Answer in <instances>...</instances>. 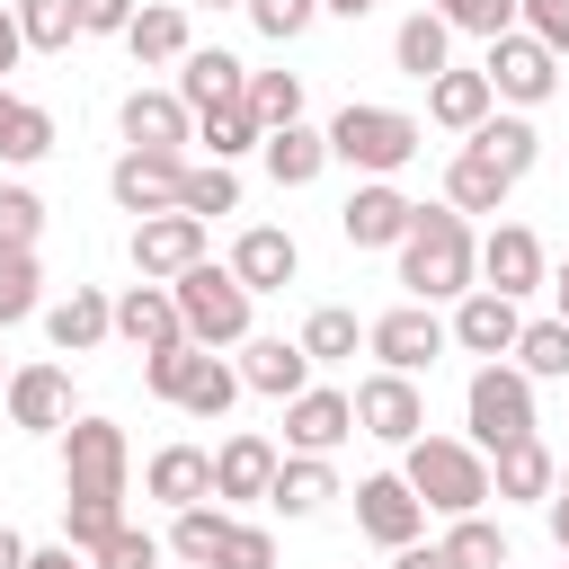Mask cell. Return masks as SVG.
<instances>
[{
  "instance_id": "1",
  "label": "cell",
  "mask_w": 569,
  "mask_h": 569,
  "mask_svg": "<svg viewBox=\"0 0 569 569\" xmlns=\"http://www.w3.org/2000/svg\"><path fill=\"white\" fill-rule=\"evenodd\" d=\"M471 276H480L471 222H462L453 204H418L409 231H400V284H409V302H427V311H436V302H462Z\"/></svg>"
},
{
  "instance_id": "46",
  "label": "cell",
  "mask_w": 569,
  "mask_h": 569,
  "mask_svg": "<svg viewBox=\"0 0 569 569\" xmlns=\"http://www.w3.org/2000/svg\"><path fill=\"white\" fill-rule=\"evenodd\" d=\"M116 525H124V498H62V542L71 551H98Z\"/></svg>"
},
{
  "instance_id": "2",
  "label": "cell",
  "mask_w": 569,
  "mask_h": 569,
  "mask_svg": "<svg viewBox=\"0 0 569 569\" xmlns=\"http://www.w3.org/2000/svg\"><path fill=\"white\" fill-rule=\"evenodd\" d=\"M400 480H409V498L427 507V516H480L489 507V453H471L462 436H418V445H400Z\"/></svg>"
},
{
  "instance_id": "37",
  "label": "cell",
  "mask_w": 569,
  "mask_h": 569,
  "mask_svg": "<svg viewBox=\"0 0 569 569\" xmlns=\"http://www.w3.org/2000/svg\"><path fill=\"white\" fill-rule=\"evenodd\" d=\"M196 142H204V160H240V151H258L267 142V124L249 116V98H231V107H213V116H196Z\"/></svg>"
},
{
  "instance_id": "20",
  "label": "cell",
  "mask_w": 569,
  "mask_h": 569,
  "mask_svg": "<svg viewBox=\"0 0 569 569\" xmlns=\"http://www.w3.org/2000/svg\"><path fill=\"white\" fill-rule=\"evenodd\" d=\"M542 240L525 231V222H498L489 240H480V276H489V293H507V302H525V293H542Z\"/></svg>"
},
{
  "instance_id": "9",
  "label": "cell",
  "mask_w": 569,
  "mask_h": 569,
  "mask_svg": "<svg viewBox=\"0 0 569 569\" xmlns=\"http://www.w3.org/2000/svg\"><path fill=\"white\" fill-rule=\"evenodd\" d=\"M178 178H187V151H116L107 196H116V213L151 222V213H178Z\"/></svg>"
},
{
  "instance_id": "29",
  "label": "cell",
  "mask_w": 569,
  "mask_h": 569,
  "mask_svg": "<svg viewBox=\"0 0 569 569\" xmlns=\"http://www.w3.org/2000/svg\"><path fill=\"white\" fill-rule=\"evenodd\" d=\"M391 62H400L409 80H436V71H453V27H445L436 9H409V18L391 27Z\"/></svg>"
},
{
  "instance_id": "43",
  "label": "cell",
  "mask_w": 569,
  "mask_h": 569,
  "mask_svg": "<svg viewBox=\"0 0 569 569\" xmlns=\"http://www.w3.org/2000/svg\"><path fill=\"white\" fill-rule=\"evenodd\" d=\"M9 9H18L27 53H71V36H80V9L71 0H9Z\"/></svg>"
},
{
  "instance_id": "7",
  "label": "cell",
  "mask_w": 569,
  "mask_h": 569,
  "mask_svg": "<svg viewBox=\"0 0 569 569\" xmlns=\"http://www.w3.org/2000/svg\"><path fill=\"white\" fill-rule=\"evenodd\" d=\"M480 80H489V98H507L516 116H533V107L560 89V53H542L525 27H507V36H489V62H480Z\"/></svg>"
},
{
  "instance_id": "62",
  "label": "cell",
  "mask_w": 569,
  "mask_h": 569,
  "mask_svg": "<svg viewBox=\"0 0 569 569\" xmlns=\"http://www.w3.org/2000/svg\"><path fill=\"white\" fill-rule=\"evenodd\" d=\"M196 9H249V0H196Z\"/></svg>"
},
{
  "instance_id": "36",
  "label": "cell",
  "mask_w": 569,
  "mask_h": 569,
  "mask_svg": "<svg viewBox=\"0 0 569 569\" xmlns=\"http://www.w3.org/2000/svg\"><path fill=\"white\" fill-rule=\"evenodd\" d=\"M507 365H516L525 382H569V320H525Z\"/></svg>"
},
{
  "instance_id": "48",
  "label": "cell",
  "mask_w": 569,
  "mask_h": 569,
  "mask_svg": "<svg viewBox=\"0 0 569 569\" xmlns=\"http://www.w3.org/2000/svg\"><path fill=\"white\" fill-rule=\"evenodd\" d=\"M436 18H445L453 36H480V44H489V36L516 27V0H436Z\"/></svg>"
},
{
  "instance_id": "54",
  "label": "cell",
  "mask_w": 569,
  "mask_h": 569,
  "mask_svg": "<svg viewBox=\"0 0 569 569\" xmlns=\"http://www.w3.org/2000/svg\"><path fill=\"white\" fill-rule=\"evenodd\" d=\"M18 53H27V36H18V9L0 0V71H18Z\"/></svg>"
},
{
  "instance_id": "10",
  "label": "cell",
  "mask_w": 569,
  "mask_h": 569,
  "mask_svg": "<svg viewBox=\"0 0 569 569\" xmlns=\"http://www.w3.org/2000/svg\"><path fill=\"white\" fill-rule=\"evenodd\" d=\"M365 347L382 356V373H409V382H418V373H427V365H436L453 338H445V320H436L427 302H400V311L365 320Z\"/></svg>"
},
{
  "instance_id": "60",
  "label": "cell",
  "mask_w": 569,
  "mask_h": 569,
  "mask_svg": "<svg viewBox=\"0 0 569 569\" xmlns=\"http://www.w3.org/2000/svg\"><path fill=\"white\" fill-rule=\"evenodd\" d=\"M551 302H560L551 320H569V258H560V276H551Z\"/></svg>"
},
{
  "instance_id": "56",
  "label": "cell",
  "mask_w": 569,
  "mask_h": 569,
  "mask_svg": "<svg viewBox=\"0 0 569 569\" xmlns=\"http://www.w3.org/2000/svg\"><path fill=\"white\" fill-rule=\"evenodd\" d=\"M391 569H445V551L436 542H409V551H391Z\"/></svg>"
},
{
  "instance_id": "58",
  "label": "cell",
  "mask_w": 569,
  "mask_h": 569,
  "mask_svg": "<svg viewBox=\"0 0 569 569\" xmlns=\"http://www.w3.org/2000/svg\"><path fill=\"white\" fill-rule=\"evenodd\" d=\"M0 569H27V533L18 525H0Z\"/></svg>"
},
{
  "instance_id": "25",
  "label": "cell",
  "mask_w": 569,
  "mask_h": 569,
  "mask_svg": "<svg viewBox=\"0 0 569 569\" xmlns=\"http://www.w3.org/2000/svg\"><path fill=\"white\" fill-rule=\"evenodd\" d=\"M116 338H124V347H142V356L178 347L187 329H178V302H169V284H124V293H116Z\"/></svg>"
},
{
  "instance_id": "47",
  "label": "cell",
  "mask_w": 569,
  "mask_h": 569,
  "mask_svg": "<svg viewBox=\"0 0 569 569\" xmlns=\"http://www.w3.org/2000/svg\"><path fill=\"white\" fill-rule=\"evenodd\" d=\"M213 569H276V533L267 525H222V542H213Z\"/></svg>"
},
{
  "instance_id": "63",
  "label": "cell",
  "mask_w": 569,
  "mask_h": 569,
  "mask_svg": "<svg viewBox=\"0 0 569 569\" xmlns=\"http://www.w3.org/2000/svg\"><path fill=\"white\" fill-rule=\"evenodd\" d=\"M0 391H9V365H0Z\"/></svg>"
},
{
  "instance_id": "12",
  "label": "cell",
  "mask_w": 569,
  "mask_h": 569,
  "mask_svg": "<svg viewBox=\"0 0 569 569\" xmlns=\"http://www.w3.org/2000/svg\"><path fill=\"white\" fill-rule=\"evenodd\" d=\"M516 329H525V311H516L507 293H489V284H471V293L453 302V320H445V338H453L462 356H480V365H507V356H516Z\"/></svg>"
},
{
  "instance_id": "55",
  "label": "cell",
  "mask_w": 569,
  "mask_h": 569,
  "mask_svg": "<svg viewBox=\"0 0 569 569\" xmlns=\"http://www.w3.org/2000/svg\"><path fill=\"white\" fill-rule=\"evenodd\" d=\"M542 525H551V542H560V560H569V498H542Z\"/></svg>"
},
{
  "instance_id": "39",
  "label": "cell",
  "mask_w": 569,
  "mask_h": 569,
  "mask_svg": "<svg viewBox=\"0 0 569 569\" xmlns=\"http://www.w3.org/2000/svg\"><path fill=\"white\" fill-rule=\"evenodd\" d=\"M293 347H302L311 365H347V356L365 347V320H356L347 302H320V311L302 320V338H293Z\"/></svg>"
},
{
  "instance_id": "13",
  "label": "cell",
  "mask_w": 569,
  "mask_h": 569,
  "mask_svg": "<svg viewBox=\"0 0 569 569\" xmlns=\"http://www.w3.org/2000/svg\"><path fill=\"white\" fill-rule=\"evenodd\" d=\"M356 533H365V542H382V551H409V542L427 533V507L409 498V480H400V471L356 480Z\"/></svg>"
},
{
  "instance_id": "14",
  "label": "cell",
  "mask_w": 569,
  "mask_h": 569,
  "mask_svg": "<svg viewBox=\"0 0 569 569\" xmlns=\"http://www.w3.org/2000/svg\"><path fill=\"white\" fill-rule=\"evenodd\" d=\"M196 258H204V222H196V213H151V222H133V276H142V284H178Z\"/></svg>"
},
{
  "instance_id": "57",
  "label": "cell",
  "mask_w": 569,
  "mask_h": 569,
  "mask_svg": "<svg viewBox=\"0 0 569 569\" xmlns=\"http://www.w3.org/2000/svg\"><path fill=\"white\" fill-rule=\"evenodd\" d=\"M27 569H80V551L71 542H44V551H27Z\"/></svg>"
},
{
  "instance_id": "22",
  "label": "cell",
  "mask_w": 569,
  "mask_h": 569,
  "mask_svg": "<svg viewBox=\"0 0 569 569\" xmlns=\"http://www.w3.org/2000/svg\"><path fill=\"white\" fill-rule=\"evenodd\" d=\"M44 338H53L62 356H89V347L116 338V302H107L98 284H71L62 302H44Z\"/></svg>"
},
{
  "instance_id": "32",
  "label": "cell",
  "mask_w": 569,
  "mask_h": 569,
  "mask_svg": "<svg viewBox=\"0 0 569 569\" xmlns=\"http://www.w3.org/2000/svg\"><path fill=\"white\" fill-rule=\"evenodd\" d=\"M507 196H516V178H498L480 151H453L445 160V204L471 222V213H507Z\"/></svg>"
},
{
  "instance_id": "42",
  "label": "cell",
  "mask_w": 569,
  "mask_h": 569,
  "mask_svg": "<svg viewBox=\"0 0 569 569\" xmlns=\"http://www.w3.org/2000/svg\"><path fill=\"white\" fill-rule=\"evenodd\" d=\"M44 311V267H36V249H0V329H18V320H36Z\"/></svg>"
},
{
  "instance_id": "40",
  "label": "cell",
  "mask_w": 569,
  "mask_h": 569,
  "mask_svg": "<svg viewBox=\"0 0 569 569\" xmlns=\"http://www.w3.org/2000/svg\"><path fill=\"white\" fill-rule=\"evenodd\" d=\"M222 525H231V507H222V498H204V507H178V516H169V560H187V569H213V542H222Z\"/></svg>"
},
{
  "instance_id": "4",
  "label": "cell",
  "mask_w": 569,
  "mask_h": 569,
  "mask_svg": "<svg viewBox=\"0 0 569 569\" xmlns=\"http://www.w3.org/2000/svg\"><path fill=\"white\" fill-rule=\"evenodd\" d=\"M169 302H178V329H187V347H204V356H222V347H240L249 338V293H240V276L231 267H213V258H196L178 284H169Z\"/></svg>"
},
{
  "instance_id": "28",
  "label": "cell",
  "mask_w": 569,
  "mask_h": 569,
  "mask_svg": "<svg viewBox=\"0 0 569 569\" xmlns=\"http://www.w3.org/2000/svg\"><path fill=\"white\" fill-rule=\"evenodd\" d=\"M329 498H338V471H329L320 453H284V462H276V480H267V507H276V516H293V525H302V516H320Z\"/></svg>"
},
{
  "instance_id": "38",
  "label": "cell",
  "mask_w": 569,
  "mask_h": 569,
  "mask_svg": "<svg viewBox=\"0 0 569 569\" xmlns=\"http://www.w3.org/2000/svg\"><path fill=\"white\" fill-rule=\"evenodd\" d=\"M178 213H196V222L240 213V169H222V160H187V178H178Z\"/></svg>"
},
{
  "instance_id": "6",
  "label": "cell",
  "mask_w": 569,
  "mask_h": 569,
  "mask_svg": "<svg viewBox=\"0 0 569 569\" xmlns=\"http://www.w3.org/2000/svg\"><path fill=\"white\" fill-rule=\"evenodd\" d=\"M462 418H471V453H498V445H516V436H533V382L516 373V365H480L471 373V391H462Z\"/></svg>"
},
{
  "instance_id": "45",
  "label": "cell",
  "mask_w": 569,
  "mask_h": 569,
  "mask_svg": "<svg viewBox=\"0 0 569 569\" xmlns=\"http://www.w3.org/2000/svg\"><path fill=\"white\" fill-rule=\"evenodd\" d=\"M89 569H169V542H160V533H142V525L124 516V525L89 551Z\"/></svg>"
},
{
  "instance_id": "3",
  "label": "cell",
  "mask_w": 569,
  "mask_h": 569,
  "mask_svg": "<svg viewBox=\"0 0 569 569\" xmlns=\"http://www.w3.org/2000/svg\"><path fill=\"white\" fill-rule=\"evenodd\" d=\"M320 133H329V160H347L356 178H391V169H409V160H418V142H427V133H418V116L373 107V98H347Z\"/></svg>"
},
{
  "instance_id": "61",
  "label": "cell",
  "mask_w": 569,
  "mask_h": 569,
  "mask_svg": "<svg viewBox=\"0 0 569 569\" xmlns=\"http://www.w3.org/2000/svg\"><path fill=\"white\" fill-rule=\"evenodd\" d=\"M551 498H569V462H560V480H551Z\"/></svg>"
},
{
  "instance_id": "41",
  "label": "cell",
  "mask_w": 569,
  "mask_h": 569,
  "mask_svg": "<svg viewBox=\"0 0 569 569\" xmlns=\"http://www.w3.org/2000/svg\"><path fill=\"white\" fill-rule=\"evenodd\" d=\"M231 400H240V373H231L222 356H196V373H187L178 409H187V418H204V427H222V418H231Z\"/></svg>"
},
{
  "instance_id": "23",
  "label": "cell",
  "mask_w": 569,
  "mask_h": 569,
  "mask_svg": "<svg viewBox=\"0 0 569 569\" xmlns=\"http://www.w3.org/2000/svg\"><path fill=\"white\" fill-rule=\"evenodd\" d=\"M142 489H151L169 516H178V507H204V498H213V453H204V445H160V453L142 462Z\"/></svg>"
},
{
  "instance_id": "30",
  "label": "cell",
  "mask_w": 569,
  "mask_h": 569,
  "mask_svg": "<svg viewBox=\"0 0 569 569\" xmlns=\"http://www.w3.org/2000/svg\"><path fill=\"white\" fill-rule=\"evenodd\" d=\"M462 151H480L498 178H525V169L542 160V133H533V116H516V107H507V116H489V124H480Z\"/></svg>"
},
{
  "instance_id": "52",
  "label": "cell",
  "mask_w": 569,
  "mask_h": 569,
  "mask_svg": "<svg viewBox=\"0 0 569 569\" xmlns=\"http://www.w3.org/2000/svg\"><path fill=\"white\" fill-rule=\"evenodd\" d=\"M516 27H525L542 53H569V0H516Z\"/></svg>"
},
{
  "instance_id": "35",
  "label": "cell",
  "mask_w": 569,
  "mask_h": 569,
  "mask_svg": "<svg viewBox=\"0 0 569 569\" xmlns=\"http://www.w3.org/2000/svg\"><path fill=\"white\" fill-rule=\"evenodd\" d=\"M436 551H445V569H516V551H507V533L489 516H453Z\"/></svg>"
},
{
  "instance_id": "34",
  "label": "cell",
  "mask_w": 569,
  "mask_h": 569,
  "mask_svg": "<svg viewBox=\"0 0 569 569\" xmlns=\"http://www.w3.org/2000/svg\"><path fill=\"white\" fill-rule=\"evenodd\" d=\"M124 53H133V62H178V53H187V9H178V0H151V9H133V27H124Z\"/></svg>"
},
{
  "instance_id": "59",
  "label": "cell",
  "mask_w": 569,
  "mask_h": 569,
  "mask_svg": "<svg viewBox=\"0 0 569 569\" xmlns=\"http://www.w3.org/2000/svg\"><path fill=\"white\" fill-rule=\"evenodd\" d=\"M382 0H320V18H373Z\"/></svg>"
},
{
  "instance_id": "31",
  "label": "cell",
  "mask_w": 569,
  "mask_h": 569,
  "mask_svg": "<svg viewBox=\"0 0 569 569\" xmlns=\"http://www.w3.org/2000/svg\"><path fill=\"white\" fill-rule=\"evenodd\" d=\"M258 160H267L276 187H311V178L329 169V133H311V124H276V133L258 142Z\"/></svg>"
},
{
  "instance_id": "21",
  "label": "cell",
  "mask_w": 569,
  "mask_h": 569,
  "mask_svg": "<svg viewBox=\"0 0 569 569\" xmlns=\"http://www.w3.org/2000/svg\"><path fill=\"white\" fill-rule=\"evenodd\" d=\"M240 391H258V400H293V391H311V356L293 347V338H240Z\"/></svg>"
},
{
  "instance_id": "8",
  "label": "cell",
  "mask_w": 569,
  "mask_h": 569,
  "mask_svg": "<svg viewBox=\"0 0 569 569\" xmlns=\"http://www.w3.org/2000/svg\"><path fill=\"white\" fill-rule=\"evenodd\" d=\"M0 418H9V427H27V436H62V427L80 418V409H71V373H62L53 356H36V365H9Z\"/></svg>"
},
{
  "instance_id": "49",
  "label": "cell",
  "mask_w": 569,
  "mask_h": 569,
  "mask_svg": "<svg viewBox=\"0 0 569 569\" xmlns=\"http://www.w3.org/2000/svg\"><path fill=\"white\" fill-rule=\"evenodd\" d=\"M196 356H204V347H187V338H178V347H160V356H142V391L178 409V391H187V373H196Z\"/></svg>"
},
{
  "instance_id": "11",
  "label": "cell",
  "mask_w": 569,
  "mask_h": 569,
  "mask_svg": "<svg viewBox=\"0 0 569 569\" xmlns=\"http://www.w3.org/2000/svg\"><path fill=\"white\" fill-rule=\"evenodd\" d=\"M347 400H356V427H365L373 445H418V436H427V391H418L409 373H365Z\"/></svg>"
},
{
  "instance_id": "51",
  "label": "cell",
  "mask_w": 569,
  "mask_h": 569,
  "mask_svg": "<svg viewBox=\"0 0 569 569\" xmlns=\"http://www.w3.org/2000/svg\"><path fill=\"white\" fill-rule=\"evenodd\" d=\"M311 18H320V0H249V27H258L267 44H293V36H311Z\"/></svg>"
},
{
  "instance_id": "19",
  "label": "cell",
  "mask_w": 569,
  "mask_h": 569,
  "mask_svg": "<svg viewBox=\"0 0 569 569\" xmlns=\"http://www.w3.org/2000/svg\"><path fill=\"white\" fill-rule=\"evenodd\" d=\"M116 124H124V151H187L196 142V116L178 107V89H124Z\"/></svg>"
},
{
  "instance_id": "64",
  "label": "cell",
  "mask_w": 569,
  "mask_h": 569,
  "mask_svg": "<svg viewBox=\"0 0 569 569\" xmlns=\"http://www.w3.org/2000/svg\"><path fill=\"white\" fill-rule=\"evenodd\" d=\"M178 569H187V560H178Z\"/></svg>"
},
{
  "instance_id": "18",
  "label": "cell",
  "mask_w": 569,
  "mask_h": 569,
  "mask_svg": "<svg viewBox=\"0 0 569 569\" xmlns=\"http://www.w3.org/2000/svg\"><path fill=\"white\" fill-rule=\"evenodd\" d=\"M231 98H249V62L222 53V44H187V53H178V107H187V116H213V107H231Z\"/></svg>"
},
{
  "instance_id": "53",
  "label": "cell",
  "mask_w": 569,
  "mask_h": 569,
  "mask_svg": "<svg viewBox=\"0 0 569 569\" xmlns=\"http://www.w3.org/2000/svg\"><path fill=\"white\" fill-rule=\"evenodd\" d=\"M71 9H80V36H124L142 0H71Z\"/></svg>"
},
{
  "instance_id": "24",
  "label": "cell",
  "mask_w": 569,
  "mask_h": 569,
  "mask_svg": "<svg viewBox=\"0 0 569 569\" xmlns=\"http://www.w3.org/2000/svg\"><path fill=\"white\" fill-rule=\"evenodd\" d=\"M276 462H284V453H276V445H267L258 427L222 436V445H213V498H222V507H231V498H267Z\"/></svg>"
},
{
  "instance_id": "50",
  "label": "cell",
  "mask_w": 569,
  "mask_h": 569,
  "mask_svg": "<svg viewBox=\"0 0 569 569\" xmlns=\"http://www.w3.org/2000/svg\"><path fill=\"white\" fill-rule=\"evenodd\" d=\"M44 231V196L36 187H0V249H36Z\"/></svg>"
},
{
  "instance_id": "15",
  "label": "cell",
  "mask_w": 569,
  "mask_h": 569,
  "mask_svg": "<svg viewBox=\"0 0 569 569\" xmlns=\"http://www.w3.org/2000/svg\"><path fill=\"white\" fill-rule=\"evenodd\" d=\"M231 276H240V293L258 302V293H284L293 276H302V240L293 231H276V222H249L240 240H231V258H222Z\"/></svg>"
},
{
  "instance_id": "5",
  "label": "cell",
  "mask_w": 569,
  "mask_h": 569,
  "mask_svg": "<svg viewBox=\"0 0 569 569\" xmlns=\"http://www.w3.org/2000/svg\"><path fill=\"white\" fill-rule=\"evenodd\" d=\"M124 471H133L124 427L98 418V409H80V418L62 427V489H71V498H124Z\"/></svg>"
},
{
  "instance_id": "26",
  "label": "cell",
  "mask_w": 569,
  "mask_h": 569,
  "mask_svg": "<svg viewBox=\"0 0 569 569\" xmlns=\"http://www.w3.org/2000/svg\"><path fill=\"white\" fill-rule=\"evenodd\" d=\"M427 116H436L445 133H462V142H471V133L498 116V98H489V80H480V71H436V80H427Z\"/></svg>"
},
{
  "instance_id": "44",
  "label": "cell",
  "mask_w": 569,
  "mask_h": 569,
  "mask_svg": "<svg viewBox=\"0 0 569 569\" xmlns=\"http://www.w3.org/2000/svg\"><path fill=\"white\" fill-rule=\"evenodd\" d=\"M249 116L276 133V124H302V71H249Z\"/></svg>"
},
{
  "instance_id": "33",
  "label": "cell",
  "mask_w": 569,
  "mask_h": 569,
  "mask_svg": "<svg viewBox=\"0 0 569 569\" xmlns=\"http://www.w3.org/2000/svg\"><path fill=\"white\" fill-rule=\"evenodd\" d=\"M44 151H53V116H44L36 98H9V89H0V160H9V169H36Z\"/></svg>"
},
{
  "instance_id": "16",
  "label": "cell",
  "mask_w": 569,
  "mask_h": 569,
  "mask_svg": "<svg viewBox=\"0 0 569 569\" xmlns=\"http://www.w3.org/2000/svg\"><path fill=\"white\" fill-rule=\"evenodd\" d=\"M347 436H356V400H347V391L311 382V391L284 400V453H320V462H329Z\"/></svg>"
},
{
  "instance_id": "17",
  "label": "cell",
  "mask_w": 569,
  "mask_h": 569,
  "mask_svg": "<svg viewBox=\"0 0 569 569\" xmlns=\"http://www.w3.org/2000/svg\"><path fill=\"white\" fill-rule=\"evenodd\" d=\"M409 213H418V204H409L391 178H356V196L338 204V231H347V249H400Z\"/></svg>"
},
{
  "instance_id": "27",
  "label": "cell",
  "mask_w": 569,
  "mask_h": 569,
  "mask_svg": "<svg viewBox=\"0 0 569 569\" xmlns=\"http://www.w3.org/2000/svg\"><path fill=\"white\" fill-rule=\"evenodd\" d=\"M551 480H560V462L542 436H516L489 453V498H551Z\"/></svg>"
}]
</instances>
